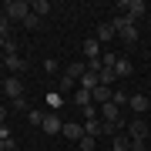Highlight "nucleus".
<instances>
[{"instance_id": "4468645a", "label": "nucleus", "mask_w": 151, "mask_h": 151, "mask_svg": "<svg viewBox=\"0 0 151 151\" xmlns=\"http://www.w3.org/2000/svg\"><path fill=\"white\" fill-rule=\"evenodd\" d=\"M114 74H118V77H131V74H134V64H131L128 57H118V64H114Z\"/></svg>"}, {"instance_id": "7ed1b4c3", "label": "nucleus", "mask_w": 151, "mask_h": 151, "mask_svg": "<svg viewBox=\"0 0 151 151\" xmlns=\"http://www.w3.org/2000/svg\"><path fill=\"white\" fill-rule=\"evenodd\" d=\"M118 10L124 14V17H131V20H141V17H145L148 14V4H145V0H121V4H118Z\"/></svg>"}, {"instance_id": "c756f323", "label": "nucleus", "mask_w": 151, "mask_h": 151, "mask_svg": "<svg viewBox=\"0 0 151 151\" xmlns=\"http://www.w3.org/2000/svg\"><path fill=\"white\" fill-rule=\"evenodd\" d=\"M4 44H7V40H4V37H0V50H4Z\"/></svg>"}, {"instance_id": "2eb2a0df", "label": "nucleus", "mask_w": 151, "mask_h": 151, "mask_svg": "<svg viewBox=\"0 0 151 151\" xmlns=\"http://www.w3.org/2000/svg\"><path fill=\"white\" fill-rule=\"evenodd\" d=\"M101 131H104V121H97V118L84 121V134H91V138H101Z\"/></svg>"}, {"instance_id": "aec40b11", "label": "nucleus", "mask_w": 151, "mask_h": 151, "mask_svg": "<svg viewBox=\"0 0 151 151\" xmlns=\"http://www.w3.org/2000/svg\"><path fill=\"white\" fill-rule=\"evenodd\" d=\"M111 151H131V138L128 134H118V138L111 141Z\"/></svg>"}, {"instance_id": "c85d7f7f", "label": "nucleus", "mask_w": 151, "mask_h": 151, "mask_svg": "<svg viewBox=\"0 0 151 151\" xmlns=\"http://www.w3.org/2000/svg\"><path fill=\"white\" fill-rule=\"evenodd\" d=\"M0 124H7V108L0 104Z\"/></svg>"}, {"instance_id": "f3484780", "label": "nucleus", "mask_w": 151, "mask_h": 151, "mask_svg": "<svg viewBox=\"0 0 151 151\" xmlns=\"http://www.w3.org/2000/svg\"><path fill=\"white\" fill-rule=\"evenodd\" d=\"M114 37H118V30H114V24H111V20L97 27V40H114Z\"/></svg>"}, {"instance_id": "ddd939ff", "label": "nucleus", "mask_w": 151, "mask_h": 151, "mask_svg": "<svg viewBox=\"0 0 151 151\" xmlns=\"http://www.w3.org/2000/svg\"><path fill=\"white\" fill-rule=\"evenodd\" d=\"M74 104H77V108H91V104H94V97H91V91H84V87H77V91H74Z\"/></svg>"}, {"instance_id": "2f4dec72", "label": "nucleus", "mask_w": 151, "mask_h": 151, "mask_svg": "<svg viewBox=\"0 0 151 151\" xmlns=\"http://www.w3.org/2000/svg\"><path fill=\"white\" fill-rule=\"evenodd\" d=\"M148 151H151V148H148Z\"/></svg>"}, {"instance_id": "dca6fc26", "label": "nucleus", "mask_w": 151, "mask_h": 151, "mask_svg": "<svg viewBox=\"0 0 151 151\" xmlns=\"http://www.w3.org/2000/svg\"><path fill=\"white\" fill-rule=\"evenodd\" d=\"M77 84H81L84 91H94V87L101 84V81H97V74H94V70H84V74H81V81H77Z\"/></svg>"}, {"instance_id": "393cba45", "label": "nucleus", "mask_w": 151, "mask_h": 151, "mask_svg": "<svg viewBox=\"0 0 151 151\" xmlns=\"http://www.w3.org/2000/svg\"><path fill=\"white\" fill-rule=\"evenodd\" d=\"M0 37H4V40H10V20H7L4 14H0Z\"/></svg>"}, {"instance_id": "4be33fe9", "label": "nucleus", "mask_w": 151, "mask_h": 151, "mask_svg": "<svg viewBox=\"0 0 151 151\" xmlns=\"http://www.w3.org/2000/svg\"><path fill=\"white\" fill-rule=\"evenodd\" d=\"M77 148H81V151H94V148H97V138H91V134H84L81 141H77Z\"/></svg>"}, {"instance_id": "9b49d317", "label": "nucleus", "mask_w": 151, "mask_h": 151, "mask_svg": "<svg viewBox=\"0 0 151 151\" xmlns=\"http://www.w3.org/2000/svg\"><path fill=\"white\" fill-rule=\"evenodd\" d=\"M91 97H94V108H101V104H108L111 97H114V91H111V87H104V84H97L94 91H91Z\"/></svg>"}, {"instance_id": "1a4fd4ad", "label": "nucleus", "mask_w": 151, "mask_h": 151, "mask_svg": "<svg viewBox=\"0 0 151 151\" xmlns=\"http://www.w3.org/2000/svg\"><path fill=\"white\" fill-rule=\"evenodd\" d=\"M84 60H101V40H97V37H87L84 40Z\"/></svg>"}, {"instance_id": "5701e85b", "label": "nucleus", "mask_w": 151, "mask_h": 151, "mask_svg": "<svg viewBox=\"0 0 151 151\" xmlns=\"http://www.w3.org/2000/svg\"><path fill=\"white\" fill-rule=\"evenodd\" d=\"M74 87H77L74 77H70V74H60V91H74Z\"/></svg>"}, {"instance_id": "b1692460", "label": "nucleus", "mask_w": 151, "mask_h": 151, "mask_svg": "<svg viewBox=\"0 0 151 151\" xmlns=\"http://www.w3.org/2000/svg\"><path fill=\"white\" fill-rule=\"evenodd\" d=\"M27 121L34 124V128H40V124H44V114H40V111H34V108H30V111H27Z\"/></svg>"}, {"instance_id": "cd10ccee", "label": "nucleus", "mask_w": 151, "mask_h": 151, "mask_svg": "<svg viewBox=\"0 0 151 151\" xmlns=\"http://www.w3.org/2000/svg\"><path fill=\"white\" fill-rule=\"evenodd\" d=\"M81 114H84V121H91V118H97V108H94V104H91V108H84Z\"/></svg>"}, {"instance_id": "412c9836", "label": "nucleus", "mask_w": 151, "mask_h": 151, "mask_svg": "<svg viewBox=\"0 0 151 151\" xmlns=\"http://www.w3.org/2000/svg\"><path fill=\"white\" fill-rule=\"evenodd\" d=\"M30 10L37 14V17H47V10H50V4H47V0H34V4H30Z\"/></svg>"}, {"instance_id": "a878e982", "label": "nucleus", "mask_w": 151, "mask_h": 151, "mask_svg": "<svg viewBox=\"0 0 151 151\" xmlns=\"http://www.w3.org/2000/svg\"><path fill=\"white\" fill-rule=\"evenodd\" d=\"M24 27H27V30H37V27H40V17H37V14L30 10V17L24 20Z\"/></svg>"}, {"instance_id": "7c9ffc66", "label": "nucleus", "mask_w": 151, "mask_h": 151, "mask_svg": "<svg viewBox=\"0 0 151 151\" xmlns=\"http://www.w3.org/2000/svg\"><path fill=\"white\" fill-rule=\"evenodd\" d=\"M108 151H111V148H108Z\"/></svg>"}, {"instance_id": "423d86ee", "label": "nucleus", "mask_w": 151, "mask_h": 151, "mask_svg": "<svg viewBox=\"0 0 151 151\" xmlns=\"http://www.w3.org/2000/svg\"><path fill=\"white\" fill-rule=\"evenodd\" d=\"M60 134H64L67 141H74V145H77V141L84 138V124H77V121H64V128H60Z\"/></svg>"}, {"instance_id": "6e6552de", "label": "nucleus", "mask_w": 151, "mask_h": 151, "mask_svg": "<svg viewBox=\"0 0 151 151\" xmlns=\"http://www.w3.org/2000/svg\"><path fill=\"white\" fill-rule=\"evenodd\" d=\"M128 108L134 111V114H148V111H151V104H148V97H145V94H131V97H128Z\"/></svg>"}, {"instance_id": "9d476101", "label": "nucleus", "mask_w": 151, "mask_h": 151, "mask_svg": "<svg viewBox=\"0 0 151 151\" xmlns=\"http://www.w3.org/2000/svg\"><path fill=\"white\" fill-rule=\"evenodd\" d=\"M97 111H101V118H104V124H111V121H121V108H118V104H114V101H108V104H101V108H97Z\"/></svg>"}, {"instance_id": "a211bd4d", "label": "nucleus", "mask_w": 151, "mask_h": 151, "mask_svg": "<svg viewBox=\"0 0 151 151\" xmlns=\"http://www.w3.org/2000/svg\"><path fill=\"white\" fill-rule=\"evenodd\" d=\"M84 70H87V60H77V64H67L64 74H70L74 81H81V74H84Z\"/></svg>"}, {"instance_id": "f03ea898", "label": "nucleus", "mask_w": 151, "mask_h": 151, "mask_svg": "<svg viewBox=\"0 0 151 151\" xmlns=\"http://www.w3.org/2000/svg\"><path fill=\"white\" fill-rule=\"evenodd\" d=\"M4 17H7V20H27V17H30V4H27V0H7V4H4Z\"/></svg>"}, {"instance_id": "0eeeda50", "label": "nucleus", "mask_w": 151, "mask_h": 151, "mask_svg": "<svg viewBox=\"0 0 151 151\" xmlns=\"http://www.w3.org/2000/svg\"><path fill=\"white\" fill-rule=\"evenodd\" d=\"M4 94L10 97V101H20V97H24V84H20V77H7V81H4Z\"/></svg>"}, {"instance_id": "f8f14e48", "label": "nucleus", "mask_w": 151, "mask_h": 151, "mask_svg": "<svg viewBox=\"0 0 151 151\" xmlns=\"http://www.w3.org/2000/svg\"><path fill=\"white\" fill-rule=\"evenodd\" d=\"M4 67L10 70V77H17V74H20L27 64H24V57H20V54H14V57H4Z\"/></svg>"}, {"instance_id": "6ab92c4d", "label": "nucleus", "mask_w": 151, "mask_h": 151, "mask_svg": "<svg viewBox=\"0 0 151 151\" xmlns=\"http://www.w3.org/2000/svg\"><path fill=\"white\" fill-rule=\"evenodd\" d=\"M97 81H101L104 87H111L114 81H118V74H114V67H101V74H97Z\"/></svg>"}, {"instance_id": "f257e3e1", "label": "nucleus", "mask_w": 151, "mask_h": 151, "mask_svg": "<svg viewBox=\"0 0 151 151\" xmlns=\"http://www.w3.org/2000/svg\"><path fill=\"white\" fill-rule=\"evenodd\" d=\"M111 24H114V30H118V37H121L124 44H134V40H138V24L131 20V17L121 14V17H114Z\"/></svg>"}, {"instance_id": "39448f33", "label": "nucleus", "mask_w": 151, "mask_h": 151, "mask_svg": "<svg viewBox=\"0 0 151 151\" xmlns=\"http://www.w3.org/2000/svg\"><path fill=\"white\" fill-rule=\"evenodd\" d=\"M44 134H60V128H64V121H60V114L57 111H50V114H44Z\"/></svg>"}, {"instance_id": "bb28decb", "label": "nucleus", "mask_w": 151, "mask_h": 151, "mask_svg": "<svg viewBox=\"0 0 151 151\" xmlns=\"http://www.w3.org/2000/svg\"><path fill=\"white\" fill-rule=\"evenodd\" d=\"M111 101H114V104H118V108H124V104H128V97H124L121 91H114V97H111Z\"/></svg>"}, {"instance_id": "20e7f679", "label": "nucleus", "mask_w": 151, "mask_h": 151, "mask_svg": "<svg viewBox=\"0 0 151 151\" xmlns=\"http://www.w3.org/2000/svg\"><path fill=\"white\" fill-rule=\"evenodd\" d=\"M148 131H151V128H148L145 118H131L128 128H124V134H128L131 141H148Z\"/></svg>"}]
</instances>
